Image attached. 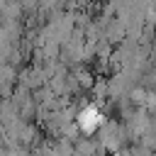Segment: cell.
<instances>
[{"instance_id": "obj_1", "label": "cell", "mask_w": 156, "mask_h": 156, "mask_svg": "<svg viewBox=\"0 0 156 156\" xmlns=\"http://www.w3.org/2000/svg\"><path fill=\"white\" fill-rule=\"evenodd\" d=\"M80 122L88 127V129H93L95 124H100L102 119H100V112H95V110H85L83 112V117H80Z\"/></svg>"}]
</instances>
